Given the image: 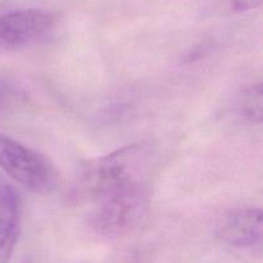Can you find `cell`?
<instances>
[{
	"label": "cell",
	"instance_id": "1",
	"mask_svg": "<svg viewBox=\"0 0 263 263\" xmlns=\"http://www.w3.org/2000/svg\"><path fill=\"white\" fill-rule=\"evenodd\" d=\"M153 148L135 143L87 162L79 195L89 207L92 229L104 238L133 230L145 213Z\"/></svg>",
	"mask_w": 263,
	"mask_h": 263
},
{
	"label": "cell",
	"instance_id": "2",
	"mask_svg": "<svg viewBox=\"0 0 263 263\" xmlns=\"http://www.w3.org/2000/svg\"><path fill=\"white\" fill-rule=\"evenodd\" d=\"M0 170L33 193L48 194L58 185V172L40 152L0 134Z\"/></svg>",
	"mask_w": 263,
	"mask_h": 263
},
{
	"label": "cell",
	"instance_id": "3",
	"mask_svg": "<svg viewBox=\"0 0 263 263\" xmlns=\"http://www.w3.org/2000/svg\"><path fill=\"white\" fill-rule=\"evenodd\" d=\"M54 26L53 15L35 8L0 14V54L30 48L43 41Z\"/></svg>",
	"mask_w": 263,
	"mask_h": 263
},
{
	"label": "cell",
	"instance_id": "4",
	"mask_svg": "<svg viewBox=\"0 0 263 263\" xmlns=\"http://www.w3.org/2000/svg\"><path fill=\"white\" fill-rule=\"evenodd\" d=\"M22 199L3 175H0V263H8L21 231Z\"/></svg>",
	"mask_w": 263,
	"mask_h": 263
},
{
	"label": "cell",
	"instance_id": "5",
	"mask_svg": "<svg viewBox=\"0 0 263 263\" xmlns=\"http://www.w3.org/2000/svg\"><path fill=\"white\" fill-rule=\"evenodd\" d=\"M223 241L238 248H251L261 243L262 211L241 208L230 213L220 229Z\"/></svg>",
	"mask_w": 263,
	"mask_h": 263
},
{
	"label": "cell",
	"instance_id": "6",
	"mask_svg": "<svg viewBox=\"0 0 263 263\" xmlns=\"http://www.w3.org/2000/svg\"><path fill=\"white\" fill-rule=\"evenodd\" d=\"M28 95L13 80L0 76V116L15 113L27 105Z\"/></svg>",
	"mask_w": 263,
	"mask_h": 263
},
{
	"label": "cell",
	"instance_id": "7",
	"mask_svg": "<svg viewBox=\"0 0 263 263\" xmlns=\"http://www.w3.org/2000/svg\"><path fill=\"white\" fill-rule=\"evenodd\" d=\"M262 85H252L241 92L239 109L241 116L252 123L262 122Z\"/></svg>",
	"mask_w": 263,
	"mask_h": 263
},
{
	"label": "cell",
	"instance_id": "8",
	"mask_svg": "<svg viewBox=\"0 0 263 263\" xmlns=\"http://www.w3.org/2000/svg\"><path fill=\"white\" fill-rule=\"evenodd\" d=\"M262 0H233V7L236 10H252L261 7Z\"/></svg>",
	"mask_w": 263,
	"mask_h": 263
}]
</instances>
